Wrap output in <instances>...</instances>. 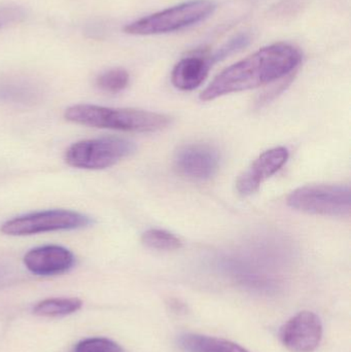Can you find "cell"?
<instances>
[{
    "instance_id": "obj_16",
    "label": "cell",
    "mask_w": 351,
    "mask_h": 352,
    "mask_svg": "<svg viewBox=\"0 0 351 352\" xmlns=\"http://www.w3.org/2000/svg\"><path fill=\"white\" fill-rule=\"evenodd\" d=\"M130 76L124 68H113L101 74L96 78L97 88L105 93L117 94L127 88Z\"/></svg>"
},
{
    "instance_id": "obj_8",
    "label": "cell",
    "mask_w": 351,
    "mask_h": 352,
    "mask_svg": "<svg viewBox=\"0 0 351 352\" xmlns=\"http://www.w3.org/2000/svg\"><path fill=\"white\" fill-rule=\"evenodd\" d=\"M218 166L220 155L208 144H188L175 155L174 167L177 173L191 179H210L216 175Z\"/></svg>"
},
{
    "instance_id": "obj_7",
    "label": "cell",
    "mask_w": 351,
    "mask_h": 352,
    "mask_svg": "<svg viewBox=\"0 0 351 352\" xmlns=\"http://www.w3.org/2000/svg\"><path fill=\"white\" fill-rule=\"evenodd\" d=\"M282 344L292 352H313L323 338L321 318L310 311L293 316L280 330Z\"/></svg>"
},
{
    "instance_id": "obj_18",
    "label": "cell",
    "mask_w": 351,
    "mask_h": 352,
    "mask_svg": "<svg viewBox=\"0 0 351 352\" xmlns=\"http://www.w3.org/2000/svg\"><path fill=\"white\" fill-rule=\"evenodd\" d=\"M249 43V37L247 34H240L235 36L234 38L231 39L229 43H227L226 45H223L220 49H218L216 53L210 55L212 57V62L214 64L216 62L220 61V60L225 59V58L228 57L231 54L235 53V52L239 51V50L242 49L243 47L247 45Z\"/></svg>"
},
{
    "instance_id": "obj_11",
    "label": "cell",
    "mask_w": 351,
    "mask_h": 352,
    "mask_svg": "<svg viewBox=\"0 0 351 352\" xmlns=\"http://www.w3.org/2000/svg\"><path fill=\"white\" fill-rule=\"evenodd\" d=\"M212 64V57L202 54L183 58L173 68V86L183 91L195 90L207 78Z\"/></svg>"
},
{
    "instance_id": "obj_5",
    "label": "cell",
    "mask_w": 351,
    "mask_h": 352,
    "mask_svg": "<svg viewBox=\"0 0 351 352\" xmlns=\"http://www.w3.org/2000/svg\"><path fill=\"white\" fill-rule=\"evenodd\" d=\"M288 206L302 212L325 217H350L351 192L348 186L313 184L295 190L288 198Z\"/></svg>"
},
{
    "instance_id": "obj_10",
    "label": "cell",
    "mask_w": 351,
    "mask_h": 352,
    "mask_svg": "<svg viewBox=\"0 0 351 352\" xmlns=\"http://www.w3.org/2000/svg\"><path fill=\"white\" fill-rule=\"evenodd\" d=\"M76 258L67 248L60 245H45L29 250L24 264L31 273L39 276L63 274L73 267Z\"/></svg>"
},
{
    "instance_id": "obj_14",
    "label": "cell",
    "mask_w": 351,
    "mask_h": 352,
    "mask_svg": "<svg viewBox=\"0 0 351 352\" xmlns=\"http://www.w3.org/2000/svg\"><path fill=\"white\" fill-rule=\"evenodd\" d=\"M82 306V302L78 298H51L37 303L33 314L43 318H59L78 311Z\"/></svg>"
},
{
    "instance_id": "obj_12",
    "label": "cell",
    "mask_w": 351,
    "mask_h": 352,
    "mask_svg": "<svg viewBox=\"0 0 351 352\" xmlns=\"http://www.w3.org/2000/svg\"><path fill=\"white\" fill-rule=\"evenodd\" d=\"M179 343L185 352H249L236 343L205 335H183Z\"/></svg>"
},
{
    "instance_id": "obj_1",
    "label": "cell",
    "mask_w": 351,
    "mask_h": 352,
    "mask_svg": "<svg viewBox=\"0 0 351 352\" xmlns=\"http://www.w3.org/2000/svg\"><path fill=\"white\" fill-rule=\"evenodd\" d=\"M302 61V53L291 43H278L223 70L201 93L203 101H212L231 93L259 88L294 72Z\"/></svg>"
},
{
    "instance_id": "obj_17",
    "label": "cell",
    "mask_w": 351,
    "mask_h": 352,
    "mask_svg": "<svg viewBox=\"0 0 351 352\" xmlns=\"http://www.w3.org/2000/svg\"><path fill=\"white\" fill-rule=\"evenodd\" d=\"M73 352H125L117 343L106 338H89L80 341Z\"/></svg>"
},
{
    "instance_id": "obj_4",
    "label": "cell",
    "mask_w": 351,
    "mask_h": 352,
    "mask_svg": "<svg viewBox=\"0 0 351 352\" xmlns=\"http://www.w3.org/2000/svg\"><path fill=\"white\" fill-rule=\"evenodd\" d=\"M135 146L125 138H101L80 140L71 144L65 153L69 166L87 170L109 168L133 154Z\"/></svg>"
},
{
    "instance_id": "obj_15",
    "label": "cell",
    "mask_w": 351,
    "mask_h": 352,
    "mask_svg": "<svg viewBox=\"0 0 351 352\" xmlns=\"http://www.w3.org/2000/svg\"><path fill=\"white\" fill-rule=\"evenodd\" d=\"M142 243L156 250H177L183 246V242L174 234L161 229H150L142 234Z\"/></svg>"
},
{
    "instance_id": "obj_9",
    "label": "cell",
    "mask_w": 351,
    "mask_h": 352,
    "mask_svg": "<svg viewBox=\"0 0 351 352\" xmlns=\"http://www.w3.org/2000/svg\"><path fill=\"white\" fill-rule=\"evenodd\" d=\"M288 157L290 154L288 148L284 146L266 151L239 176L236 182L237 192L242 196H249L257 192L265 180L275 175L284 167L288 162Z\"/></svg>"
},
{
    "instance_id": "obj_19",
    "label": "cell",
    "mask_w": 351,
    "mask_h": 352,
    "mask_svg": "<svg viewBox=\"0 0 351 352\" xmlns=\"http://www.w3.org/2000/svg\"><path fill=\"white\" fill-rule=\"evenodd\" d=\"M25 16V10L20 6H0V29L20 23L24 20Z\"/></svg>"
},
{
    "instance_id": "obj_6",
    "label": "cell",
    "mask_w": 351,
    "mask_h": 352,
    "mask_svg": "<svg viewBox=\"0 0 351 352\" xmlns=\"http://www.w3.org/2000/svg\"><path fill=\"white\" fill-rule=\"evenodd\" d=\"M92 223L90 217L65 209L37 211L5 221L1 232L10 236H29L47 232L82 229Z\"/></svg>"
},
{
    "instance_id": "obj_13",
    "label": "cell",
    "mask_w": 351,
    "mask_h": 352,
    "mask_svg": "<svg viewBox=\"0 0 351 352\" xmlns=\"http://www.w3.org/2000/svg\"><path fill=\"white\" fill-rule=\"evenodd\" d=\"M38 87L22 78L0 80V99L14 103H33L38 99Z\"/></svg>"
},
{
    "instance_id": "obj_2",
    "label": "cell",
    "mask_w": 351,
    "mask_h": 352,
    "mask_svg": "<svg viewBox=\"0 0 351 352\" xmlns=\"http://www.w3.org/2000/svg\"><path fill=\"white\" fill-rule=\"evenodd\" d=\"M64 118L78 125L125 132H156L166 128L171 122L167 116L152 111L91 104L68 107Z\"/></svg>"
},
{
    "instance_id": "obj_3",
    "label": "cell",
    "mask_w": 351,
    "mask_h": 352,
    "mask_svg": "<svg viewBox=\"0 0 351 352\" xmlns=\"http://www.w3.org/2000/svg\"><path fill=\"white\" fill-rule=\"evenodd\" d=\"M216 10L212 0H189L130 23L124 31L131 35H159L188 28L210 18Z\"/></svg>"
}]
</instances>
